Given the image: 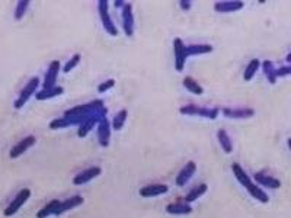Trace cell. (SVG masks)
<instances>
[{"instance_id":"1","label":"cell","mask_w":291,"mask_h":218,"mask_svg":"<svg viewBox=\"0 0 291 218\" xmlns=\"http://www.w3.org/2000/svg\"><path fill=\"white\" fill-rule=\"evenodd\" d=\"M108 5L109 3L107 0H99V2H98V12H99V16H101L102 26H104L105 32H108L111 37H117V35H118V29H117V26L114 25L112 18H111V15H109Z\"/></svg>"},{"instance_id":"2","label":"cell","mask_w":291,"mask_h":218,"mask_svg":"<svg viewBox=\"0 0 291 218\" xmlns=\"http://www.w3.org/2000/svg\"><path fill=\"white\" fill-rule=\"evenodd\" d=\"M38 86H40V79H38V77H33V79L23 86V89L21 90V93H19L18 99L15 100V103H13L15 109L23 108V105H25V103H26V102L37 93Z\"/></svg>"},{"instance_id":"3","label":"cell","mask_w":291,"mask_h":218,"mask_svg":"<svg viewBox=\"0 0 291 218\" xmlns=\"http://www.w3.org/2000/svg\"><path fill=\"white\" fill-rule=\"evenodd\" d=\"M31 194H33V192H31L29 188H23L22 191H19V194L12 199L11 204L5 208V217H12V215H15V214L25 205V202L29 199Z\"/></svg>"},{"instance_id":"4","label":"cell","mask_w":291,"mask_h":218,"mask_svg":"<svg viewBox=\"0 0 291 218\" xmlns=\"http://www.w3.org/2000/svg\"><path fill=\"white\" fill-rule=\"evenodd\" d=\"M181 114L183 115H195V117H203L207 120H216L220 114L218 108H201L197 105H186L181 108Z\"/></svg>"},{"instance_id":"5","label":"cell","mask_w":291,"mask_h":218,"mask_svg":"<svg viewBox=\"0 0 291 218\" xmlns=\"http://www.w3.org/2000/svg\"><path fill=\"white\" fill-rule=\"evenodd\" d=\"M186 47L181 38H175L173 40V54H175V68L176 71H183L185 61H186Z\"/></svg>"},{"instance_id":"6","label":"cell","mask_w":291,"mask_h":218,"mask_svg":"<svg viewBox=\"0 0 291 218\" xmlns=\"http://www.w3.org/2000/svg\"><path fill=\"white\" fill-rule=\"evenodd\" d=\"M220 112L230 120H249L255 115L252 108H223Z\"/></svg>"},{"instance_id":"7","label":"cell","mask_w":291,"mask_h":218,"mask_svg":"<svg viewBox=\"0 0 291 218\" xmlns=\"http://www.w3.org/2000/svg\"><path fill=\"white\" fill-rule=\"evenodd\" d=\"M37 142V138L34 137V135H28V137H23L21 141L18 142L16 146H13L12 147L11 153H9V157H11L12 160H15V159H18L19 156H22L25 152H28L31 147H33L34 144Z\"/></svg>"},{"instance_id":"8","label":"cell","mask_w":291,"mask_h":218,"mask_svg":"<svg viewBox=\"0 0 291 218\" xmlns=\"http://www.w3.org/2000/svg\"><path fill=\"white\" fill-rule=\"evenodd\" d=\"M60 61L58 60H54L51 61L50 65H48V70L45 73V80L43 83V90H47V89H53L55 86V82H57V77H58V73H60Z\"/></svg>"},{"instance_id":"9","label":"cell","mask_w":291,"mask_h":218,"mask_svg":"<svg viewBox=\"0 0 291 218\" xmlns=\"http://www.w3.org/2000/svg\"><path fill=\"white\" fill-rule=\"evenodd\" d=\"M122 26L127 37H133L134 33V13H133V5L127 3L122 8Z\"/></svg>"},{"instance_id":"10","label":"cell","mask_w":291,"mask_h":218,"mask_svg":"<svg viewBox=\"0 0 291 218\" xmlns=\"http://www.w3.org/2000/svg\"><path fill=\"white\" fill-rule=\"evenodd\" d=\"M101 173H102V169H101L99 166L89 167L86 170H83V172L76 174L75 177H73V184H75V185H85L87 182L93 180V179L98 177Z\"/></svg>"},{"instance_id":"11","label":"cell","mask_w":291,"mask_h":218,"mask_svg":"<svg viewBox=\"0 0 291 218\" xmlns=\"http://www.w3.org/2000/svg\"><path fill=\"white\" fill-rule=\"evenodd\" d=\"M109 140H111V124L107 118L98 122V141L102 147H108Z\"/></svg>"},{"instance_id":"12","label":"cell","mask_w":291,"mask_h":218,"mask_svg":"<svg viewBox=\"0 0 291 218\" xmlns=\"http://www.w3.org/2000/svg\"><path fill=\"white\" fill-rule=\"evenodd\" d=\"M245 3L240 0H229V2H216L214 11L217 13H233V12L243 9Z\"/></svg>"},{"instance_id":"13","label":"cell","mask_w":291,"mask_h":218,"mask_svg":"<svg viewBox=\"0 0 291 218\" xmlns=\"http://www.w3.org/2000/svg\"><path fill=\"white\" fill-rule=\"evenodd\" d=\"M195 172H197V164H195L194 162H188V163L185 164L182 169H181V172L178 173V176H176V185H186V184L191 180V177L195 174Z\"/></svg>"},{"instance_id":"14","label":"cell","mask_w":291,"mask_h":218,"mask_svg":"<svg viewBox=\"0 0 291 218\" xmlns=\"http://www.w3.org/2000/svg\"><path fill=\"white\" fill-rule=\"evenodd\" d=\"M169 191V186L163 185V184H153V185H147L143 186L139 194L143 198H153V196H159L166 194Z\"/></svg>"},{"instance_id":"15","label":"cell","mask_w":291,"mask_h":218,"mask_svg":"<svg viewBox=\"0 0 291 218\" xmlns=\"http://www.w3.org/2000/svg\"><path fill=\"white\" fill-rule=\"evenodd\" d=\"M83 198L80 195H76L72 196V198H69V199H66V201H61L60 202V205L57 207L55 209L54 215H61V214H64L67 211H70V209H73L76 207H80L82 204H83Z\"/></svg>"},{"instance_id":"16","label":"cell","mask_w":291,"mask_h":218,"mask_svg":"<svg viewBox=\"0 0 291 218\" xmlns=\"http://www.w3.org/2000/svg\"><path fill=\"white\" fill-rule=\"evenodd\" d=\"M253 179H255L256 185H262L265 186V188H270V189H280L281 188V182L277 177L268 176V174H265L264 172L255 173Z\"/></svg>"},{"instance_id":"17","label":"cell","mask_w":291,"mask_h":218,"mask_svg":"<svg viewBox=\"0 0 291 218\" xmlns=\"http://www.w3.org/2000/svg\"><path fill=\"white\" fill-rule=\"evenodd\" d=\"M166 212L171 215H188L192 212V207H189V204L186 202H173L166 207Z\"/></svg>"},{"instance_id":"18","label":"cell","mask_w":291,"mask_h":218,"mask_svg":"<svg viewBox=\"0 0 291 218\" xmlns=\"http://www.w3.org/2000/svg\"><path fill=\"white\" fill-rule=\"evenodd\" d=\"M101 121L99 117L96 115H93V117H90V118H87L82 125H79V130H77V135L80 137V138H83V137H86L87 134L90 132V131L93 130V127L98 125V122Z\"/></svg>"},{"instance_id":"19","label":"cell","mask_w":291,"mask_h":218,"mask_svg":"<svg viewBox=\"0 0 291 218\" xmlns=\"http://www.w3.org/2000/svg\"><path fill=\"white\" fill-rule=\"evenodd\" d=\"M232 170H233V174L236 176V179L240 182V185L248 188L250 184H252V179L249 177V174L243 170V167L239 163L232 164Z\"/></svg>"},{"instance_id":"20","label":"cell","mask_w":291,"mask_h":218,"mask_svg":"<svg viewBox=\"0 0 291 218\" xmlns=\"http://www.w3.org/2000/svg\"><path fill=\"white\" fill-rule=\"evenodd\" d=\"M64 89L61 86H54L53 89H47V90H40L35 93V98L37 100H47V99H53L55 96H60L63 95Z\"/></svg>"},{"instance_id":"21","label":"cell","mask_w":291,"mask_h":218,"mask_svg":"<svg viewBox=\"0 0 291 218\" xmlns=\"http://www.w3.org/2000/svg\"><path fill=\"white\" fill-rule=\"evenodd\" d=\"M185 51H186V57H189V55H201L211 53L213 47L210 44H192V45L186 47Z\"/></svg>"},{"instance_id":"22","label":"cell","mask_w":291,"mask_h":218,"mask_svg":"<svg viewBox=\"0 0 291 218\" xmlns=\"http://www.w3.org/2000/svg\"><path fill=\"white\" fill-rule=\"evenodd\" d=\"M217 138H218V142H220L223 152L226 153V154H230V153L233 152V142H232V138L227 134L226 130L217 131Z\"/></svg>"},{"instance_id":"23","label":"cell","mask_w":291,"mask_h":218,"mask_svg":"<svg viewBox=\"0 0 291 218\" xmlns=\"http://www.w3.org/2000/svg\"><path fill=\"white\" fill-rule=\"evenodd\" d=\"M248 189V192L252 195V198H255L256 201H259V202H262V204H267L268 201H270V196L267 195V192L264 191V189H261L256 184H250V185L246 188Z\"/></svg>"},{"instance_id":"24","label":"cell","mask_w":291,"mask_h":218,"mask_svg":"<svg viewBox=\"0 0 291 218\" xmlns=\"http://www.w3.org/2000/svg\"><path fill=\"white\" fill-rule=\"evenodd\" d=\"M60 202H61V201H58V199L50 201L45 207H43L38 212H37V218H47L50 217V215H54L55 209H57V207L60 205Z\"/></svg>"},{"instance_id":"25","label":"cell","mask_w":291,"mask_h":218,"mask_svg":"<svg viewBox=\"0 0 291 218\" xmlns=\"http://www.w3.org/2000/svg\"><path fill=\"white\" fill-rule=\"evenodd\" d=\"M182 85L186 90H189V92H191V93H194V95H203V93H204V89H203V86H201L198 82H195L192 77H189V76L185 77V79L182 80Z\"/></svg>"},{"instance_id":"26","label":"cell","mask_w":291,"mask_h":218,"mask_svg":"<svg viewBox=\"0 0 291 218\" xmlns=\"http://www.w3.org/2000/svg\"><path fill=\"white\" fill-rule=\"evenodd\" d=\"M207 191H208V186L205 185V184H200L198 186H195L194 189H192L188 195L185 196V202H186V204L194 202L198 198H201V196L204 195Z\"/></svg>"},{"instance_id":"27","label":"cell","mask_w":291,"mask_h":218,"mask_svg":"<svg viewBox=\"0 0 291 218\" xmlns=\"http://www.w3.org/2000/svg\"><path fill=\"white\" fill-rule=\"evenodd\" d=\"M262 68H264V73H265V76L268 79V82H270L271 85H275L277 83V75H275L277 67L274 65V63L270 61V60H265L262 63Z\"/></svg>"},{"instance_id":"28","label":"cell","mask_w":291,"mask_h":218,"mask_svg":"<svg viewBox=\"0 0 291 218\" xmlns=\"http://www.w3.org/2000/svg\"><path fill=\"white\" fill-rule=\"evenodd\" d=\"M127 117H128V111L127 109H121L118 114L114 117V120H112V127L111 128H114L115 131L122 130V127L125 125V121H127Z\"/></svg>"},{"instance_id":"29","label":"cell","mask_w":291,"mask_h":218,"mask_svg":"<svg viewBox=\"0 0 291 218\" xmlns=\"http://www.w3.org/2000/svg\"><path fill=\"white\" fill-rule=\"evenodd\" d=\"M261 67V61H259L258 58H253V60H250L249 61V64L246 65V68H245V73H243V79L249 82V80H252L253 76L256 75V71H258V68Z\"/></svg>"},{"instance_id":"30","label":"cell","mask_w":291,"mask_h":218,"mask_svg":"<svg viewBox=\"0 0 291 218\" xmlns=\"http://www.w3.org/2000/svg\"><path fill=\"white\" fill-rule=\"evenodd\" d=\"M28 6H29V2H28V0H21V2H18V3H16V9H15V19H18V21L22 19L23 15L26 13Z\"/></svg>"},{"instance_id":"31","label":"cell","mask_w":291,"mask_h":218,"mask_svg":"<svg viewBox=\"0 0 291 218\" xmlns=\"http://www.w3.org/2000/svg\"><path fill=\"white\" fill-rule=\"evenodd\" d=\"M67 127H72V124L64 117L63 118H57V120L50 122V128L51 130H61V128H67Z\"/></svg>"},{"instance_id":"32","label":"cell","mask_w":291,"mask_h":218,"mask_svg":"<svg viewBox=\"0 0 291 218\" xmlns=\"http://www.w3.org/2000/svg\"><path fill=\"white\" fill-rule=\"evenodd\" d=\"M80 63V55L79 54H75L69 61H67V64L64 65V68H63V71L64 73H69V71H72L73 68H75L76 65Z\"/></svg>"},{"instance_id":"33","label":"cell","mask_w":291,"mask_h":218,"mask_svg":"<svg viewBox=\"0 0 291 218\" xmlns=\"http://www.w3.org/2000/svg\"><path fill=\"white\" fill-rule=\"evenodd\" d=\"M115 86V80L114 79H109L107 82H104V83H101L99 87H98V90L101 92V93H104V92H107L109 89H112V87Z\"/></svg>"},{"instance_id":"34","label":"cell","mask_w":291,"mask_h":218,"mask_svg":"<svg viewBox=\"0 0 291 218\" xmlns=\"http://www.w3.org/2000/svg\"><path fill=\"white\" fill-rule=\"evenodd\" d=\"M290 73H291V67H290V65H284V67H280V68H277V70H275V75H277V79H280V77L288 76Z\"/></svg>"},{"instance_id":"35","label":"cell","mask_w":291,"mask_h":218,"mask_svg":"<svg viewBox=\"0 0 291 218\" xmlns=\"http://www.w3.org/2000/svg\"><path fill=\"white\" fill-rule=\"evenodd\" d=\"M191 5H192L191 0H181V2H179V6L182 8L183 11H189V9H191Z\"/></svg>"},{"instance_id":"36","label":"cell","mask_w":291,"mask_h":218,"mask_svg":"<svg viewBox=\"0 0 291 218\" xmlns=\"http://www.w3.org/2000/svg\"><path fill=\"white\" fill-rule=\"evenodd\" d=\"M114 5H115V8H124L125 2H121V0H118V2H115Z\"/></svg>"},{"instance_id":"37","label":"cell","mask_w":291,"mask_h":218,"mask_svg":"<svg viewBox=\"0 0 291 218\" xmlns=\"http://www.w3.org/2000/svg\"><path fill=\"white\" fill-rule=\"evenodd\" d=\"M287 61H288V63H290V61H291V54L287 55Z\"/></svg>"}]
</instances>
